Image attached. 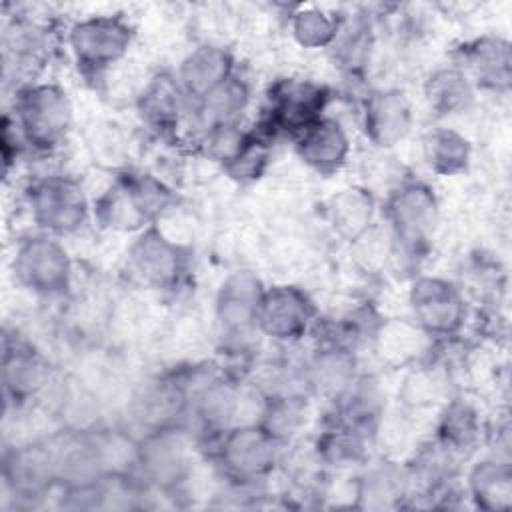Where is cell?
Masks as SVG:
<instances>
[{"instance_id":"obj_18","label":"cell","mask_w":512,"mask_h":512,"mask_svg":"<svg viewBox=\"0 0 512 512\" xmlns=\"http://www.w3.org/2000/svg\"><path fill=\"white\" fill-rule=\"evenodd\" d=\"M428 160L440 172L460 170L468 160V142L448 130L436 132L430 136L428 144Z\"/></svg>"},{"instance_id":"obj_14","label":"cell","mask_w":512,"mask_h":512,"mask_svg":"<svg viewBox=\"0 0 512 512\" xmlns=\"http://www.w3.org/2000/svg\"><path fill=\"white\" fill-rule=\"evenodd\" d=\"M226 56L216 48H200L184 64V82L198 94H208L226 78Z\"/></svg>"},{"instance_id":"obj_16","label":"cell","mask_w":512,"mask_h":512,"mask_svg":"<svg viewBox=\"0 0 512 512\" xmlns=\"http://www.w3.org/2000/svg\"><path fill=\"white\" fill-rule=\"evenodd\" d=\"M136 264L142 270V274L150 280L156 282H164L168 278H172V274L176 272V252L170 248L168 242H164L162 238L150 234L146 238H142L136 254Z\"/></svg>"},{"instance_id":"obj_17","label":"cell","mask_w":512,"mask_h":512,"mask_svg":"<svg viewBox=\"0 0 512 512\" xmlns=\"http://www.w3.org/2000/svg\"><path fill=\"white\" fill-rule=\"evenodd\" d=\"M142 460L156 478H176L184 466V444L176 436L162 434L144 448Z\"/></svg>"},{"instance_id":"obj_11","label":"cell","mask_w":512,"mask_h":512,"mask_svg":"<svg viewBox=\"0 0 512 512\" xmlns=\"http://www.w3.org/2000/svg\"><path fill=\"white\" fill-rule=\"evenodd\" d=\"M470 66L482 84L506 88L510 84V46L500 38H482L470 50Z\"/></svg>"},{"instance_id":"obj_10","label":"cell","mask_w":512,"mask_h":512,"mask_svg":"<svg viewBox=\"0 0 512 512\" xmlns=\"http://www.w3.org/2000/svg\"><path fill=\"white\" fill-rule=\"evenodd\" d=\"M322 100V92L310 84H286L278 92L276 120L282 126L308 128L314 124V118L322 108Z\"/></svg>"},{"instance_id":"obj_12","label":"cell","mask_w":512,"mask_h":512,"mask_svg":"<svg viewBox=\"0 0 512 512\" xmlns=\"http://www.w3.org/2000/svg\"><path fill=\"white\" fill-rule=\"evenodd\" d=\"M300 152L306 162L326 168L342 162L346 154V138L338 124L334 122H314L306 128L300 142Z\"/></svg>"},{"instance_id":"obj_4","label":"cell","mask_w":512,"mask_h":512,"mask_svg":"<svg viewBox=\"0 0 512 512\" xmlns=\"http://www.w3.org/2000/svg\"><path fill=\"white\" fill-rule=\"evenodd\" d=\"M24 122L34 138L38 140H54L68 126L70 108L62 92L54 88H40L26 98L24 104Z\"/></svg>"},{"instance_id":"obj_20","label":"cell","mask_w":512,"mask_h":512,"mask_svg":"<svg viewBox=\"0 0 512 512\" xmlns=\"http://www.w3.org/2000/svg\"><path fill=\"white\" fill-rule=\"evenodd\" d=\"M294 34L302 44L322 46L328 44L334 36V22L328 20L322 12H302L294 20Z\"/></svg>"},{"instance_id":"obj_21","label":"cell","mask_w":512,"mask_h":512,"mask_svg":"<svg viewBox=\"0 0 512 512\" xmlns=\"http://www.w3.org/2000/svg\"><path fill=\"white\" fill-rule=\"evenodd\" d=\"M142 108L154 120H168L176 110V90L172 82L162 78L160 82L152 84L150 90L144 94Z\"/></svg>"},{"instance_id":"obj_3","label":"cell","mask_w":512,"mask_h":512,"mask_svg":"<svg viewBox=\"0 0 512 512\" xmlns=\"http://www.w3.org/2000/svg\"><path fill=\"white\" fill-rule=\"evenodd\" d=\"M256 318L268 334L276 338H292L304 330L308 306L298 292L280 288L260 298Z\"/></svg>"},{"instance_id":"obj_13","label":"cell","mask_w":512,"mask_h":512,"mask_svg":"<svg viewBox=\"0 0 512 512\" xmlns=\"http://www.w3.org/2000/svg\"><path fill=\"white\" fill-rule=\"evenodd\" d=\"M474 498L482 508L506 510L512 496V476L508 464L482 462L470 478Z\"/></svg>"},{"instance_id":"obj_5","label":"cell","mask_w":512,"mask_h":512,"mask_svg":"<svg viewBox=\"0 0 512 512\" xmlns=\"http://www.w3.org/2000/svg\"><path fill=\"white\" fill-rule=\"evenodd\" d=\"M20 274L38 290H60L68 280L66 254L52 242H34L20 254Z\"/></svg>"},{"instance_id":"obj_19","label":"cell","mask_w":512,"mask_h":512,"mask_svg":"<svg viewBox=\"0 0 512 512\" xmlns=\"http://www.w3.org/2000/svg\"><path fill=\"white\" fill-rule=\"evenodd\" d=\"M470 96H472L470 86L466 78L458 72H452V70L440 72L430 82V100L436 108L444 112L464 108Z\"/></svg>"},{"instance_id":"obj_9","label":"cell","mask_w":512,"mask_h":512,"mask_svg":"<svg viewBox=\"0 0 512 512\" xmlns=\"http://www.w3.org/2000/svg\"><path fill=\"white\" fill-rule=\"evenodd\" d=\"M434 200L424 188H408L398 194L392 212L398 230L408 240H420L434 226Z\"/></svg>"},{"instance_id":"obj_6","label":"cell","mask_w":512,"mask_h":512,"mask_svg":"<svg viewBox=\"0 0 512 512\" xmlns=\"http://www.w3.org/2000/svg\"><path fill=\"white\" fill-rule=\"evenodd\" d=\"M36 210L46 226L70 230L84 218V198L82 192L68 182H50L38 190Z\"/></svg>"},{"instance_id":"obj_22","label":"cell","mask_w":512,"mask_h":512,"mask_svg":"<svg viewBox=\"0 0 512 512\" xmlns=\"http://www.w3.org/2000/svg\"><path fill=\"white\" fill-rule=\"evenodd\" d=\"M446 432L452 442L466 444L474 438V420L472 414L466 408H454L450 410L446 418Z\"/></svg>"},{"instance_id":"obj_7","label":"cell","mask_w":512,"mask_h":512,"mask_svg":"<svg viewBox=\"0 0 512 512\" xmlns=\"http://www.w3.org/2000/svg\"><path fill=\"white\" fill-rule=\"evenodd\" d=\"M222 456L226 458L228 466L236 474H244V476L260 474L272 462L270 432H262L254 428L238 430L226 440Z\"/></svg>"},{"instance_id":"obj_1","label":"cell","mask_w":512,"mask_h":512,"mask_svg":"<svg viewBox=\"0 0 512 512\" xmlns=\"http://www.w3.org/2000/svg\"><path fill=\"white\" fill-rule=\"evenodd\" d=\"M128 40V28L110 18L82 22L72 34V44L78 58L92 66H104L116 60L126 50Z\"/></svg>"},{"instance_id":"obj_8","label":"cell","mask_w":512,"mask_h":512,"mask_svg":"<svg viewBox=\"0 0 512 512\" xmlns=\"http://www.w3.org/2000/svg\"><path fill=\"white\" fill-rule=\"evenodd\" d=\"M408 122V106L400 94L376 96L366 112V126L370 128L372 136L384 146H390L392 142L402 138L408 130Z\"/></svg>"},{"instance_id":"obj_2","label":"cell","mask_w":512,"mask_h":512,"mask_svg":"<svg viewBox=\"0 0 512 512\" xmlns=\"http://www.w3.org/2000/svg\"><path fill=\"white\" fill-rule=\"evenodd\" d=\"M412 304L420 322L436 332L452 330L462 318V302L456 290L440 280H420L414 286Z\"/></svg>"},{"instance_id":"obj_15","label":"cell","mask_w":512,"mask_h":512,"mask_svg":"<svg viewBox=\"0 0 512 512\" xmlns=\"http://www.w3.org/2000/svg\"><path fill=\"white\" fill-rule=\"evenodd\" d=\"M258 290L256 282L250 276H236L232 278L224 292H222V318L228 326H238L248 322L250 318H256L258 308Z\"/></svg>"}]
</instances>
